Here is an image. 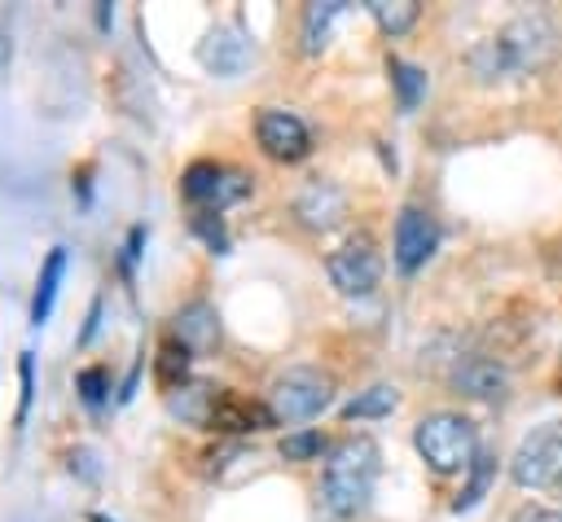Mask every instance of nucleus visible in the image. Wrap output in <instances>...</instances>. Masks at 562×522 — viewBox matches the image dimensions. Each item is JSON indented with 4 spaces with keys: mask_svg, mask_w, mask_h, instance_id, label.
Returning a JSON list of instances; mask_svg holds the SVG:
<instances>
[{
    "mask_svg": "<svg viewBox=\"0 0 562 522\" xmlns=\"http://www.w3.org/2000/svg\"><path fill=\"white\" fill-rule=\"evenodd\" d=\"M378 469H382V452L373 439L364 434H351L342 443L329 447L325 456V474H321V500L334 518H356L369 496H373V483H378Z\"/></svg>",
    "mask_w": 562,
    "mask_h": 522,
    "instance_id": "f257e3e1",
    "label": "nucleus"
},
{
    "mask_svg": "<svg viewBox=\"0 0 562 522\" xmlns=\"http://www.w3.org/2000/svg\"><path fill=\"white\" fill-rule=\"evenodd\" d=\"M413 443H417L422 461H426L435 474L470 469L474 456H479L474 421L461 417V412H430V417H422L417 430H413Z\"/></svg>",
    "mask_w": 562,
    "mask_h": 522,
    "instance_id": "f03ea898",
    "label": "nucleus"
},
{
    "mask_svg": "<svg viewBox=\"0 0 562 522\" xmlns=\"http://www.w3.org/2000/svg\"><path fill=\"white\" fill-rule=\"evenodd\" d=\"M329 399H334V382L321 368H285L268 390V412L277 425H294L325 412Z\"/></svg>",
    "mask_w": 562,
    "mask_h": 522,
    "instance_id": "7ed1b4c3",
    "label": "nucleus"
},
{
    "mask_svg": "<svg viewBox=\"0 0 562 522\" xmlns=\"http://www.w3.org/2000/svg\"><path fill=\"white\" fill-rule=\"evenodd\" d=\"M492 39H496V48H501L509 75H536V70H544V66L553 61V53H558V31H553V22L540 18V13L514 18V22H509L501 35H492Z\"/></svg>",
    "mask_w": 562,
    "mask_h": 522,
    "instance_id": "20e7f679",
    "label": "nucleus"
},
{
    "mask_svg": "<svg viewBox=\"0 0 562 522\" xmlns=\"http://www.w3.org/2000/svg\"><path fill=\"white\" fill-rule=\"evenodd\" d=\"M509 478L518 487L562 483V421H544L518 443V452L509 456Z\"/></svg>",
    "mask_w": 562,
    "mask_h": 522,
    "instance_id": "39448f33",
    "label": "nucleus"
},
{
    "mask_svg": "<svg viewBox=\"0 0 562 522\" xmlns=\"http://www.w3.org/2000/svg\"><path fill=\"white\" fill-rule=\"evenodd\" d=\"M325 272H329V281H334L338 294L364 298V294H373L378 281H382V259H378V250H373L369 237H356V241L338 246V250L325 259Z\"/></svg>",
    "mask_w": 562,
    "mask_h": 522,
    "instance_id": "423d86ee",
    "label": "nucleus"
},
{
    "mask_svg": "<svg viewBox=\"0 0 562 522\" xmlns=\"http://www.w3.org/2000/svg\"><path fill=\"white\" fill-rule=\"evenodd\" d=\"M246 189H250V180H246L241 171L220 167V162H193V167H184V175H180V193H184L193 206H202L206 215H220V211H224L228 202H237Z\"/></svg>",
    "mask_w": 562,
    "mask_h": 522,
    "instance_id": "0eeeda50",
    "label": "nucleus"
},
{
    "mask_svg": "<svg viewBox=\"0 0 562 522\" xmlns=\"http://www.w3.org/2000/svg\"><path fill=\"white\" fill-rule=\"evenodd\" d=\"M255 136H259L263 154L277 158V162H299V158H307V149H312L307 123H303L299 114H290V110H259Z\"/></svg>",
    "mask_w": 562,
    "mask_h": 522,
    "instance_id": "6e6552de",
    "label": "nucleus"
},
{
    "mask_svg": "<svg viewBox=\"0 0 562 522\" xmlns=\"http://www.w3.org/2000/svg\"><path fill=\"white\" fill-rule=\"evenodd\" d=\"M250 57H255V44H250V35H246L237 22L211 26L206 39L198 44V61H202L211 75H220V79L241 75V70L250 66Z\"/></svg>",
    "mask_w": 562,
    "mask_h": 522,
    "instance_id": "1a4fd4ad",
    "label": "nucleus"
},
{
    "mask_svg": "<svg viewBox=\"0 0 562 522\" xmlns=\"http://www.w3.org/2000/svg\"><path fill=\"white\" fill-rule=\"evenodd\" d=\"M439 246V228L422 206H404L395 219V268L400 272H417Z\"/></svg>",
    "mask_w": 562,
    "mask_h": 522,
    "instance_id": "9d476101",
    "label": "nucleus"
},
{
    "mask_svg": "<svg viewBox=\"0 0 562 522\" xmlns=\"http://www.w3.org/2000/svg\"><path fill=\"white\" fill-rule=\"evenodd\" d=\"M294 215H299L303 228L325 232V228H334L347 215V193L334 180H307L299 189V197H294Z\"/></svg>",
    "mask_w": 562,
    "mask_h": 522,
    "instance_id": "9b49d317",
    "label": "nucleus"
},
{
    "mask_svg": "<svg viewBox=\"0 0 562 522\" xmlns=\"http://www.w3.org/2000/svg\"><path fill=\"white\" fill-rule=\"evenodd\" d=\"M206 425L211 430H224V434H250V430H268L277 421H272L268 404H250L237 390H215V404H211Z\"/></svg>",
    "mask_w": 562,
    "mask_h": 522,
    "instance_id": "f8f14e48",
    "label": "nucleus"
},
{
    "mask_svg": "<svg viewBox=\"0 0 562 522\" xmlns=\"http://www.w3.org/2000/svg\"><path fill=\"white\" fill-rule=\"evenodd\" d=\"M452 386H457L461 395H470V399H501L505 386H509V377H505V368L492 364V360H461V364L452 368Z\"/></svg>",
    "mask_w": 562,
    "mask_h": 522,
    "instance_id": "ddd939ff",
    "label": "nucleus"
},
{
    "mask_svg": "<svg viewBox=\"0 0 562 522\" xmlns=\"http://www.w3.org/2000/svg\"><path fill=\"white\" fill-rule=\"evenodd\" d=\"M176 329H180V342L189 351H211L220 342V316L211 303H189L180 316H176Z\"/></svg>",
    "mask_w": 562,
    "mask_h": 522,
    "instance_id": "4468645a",
    "label": "nucleus"
},
{
    "mask_svg": "<svg viewBox=\"0 0 562 522\" xmlns=\"http://www.w3.org/2000/svg\"><path fill=\"white\" fill-rule=\"evenodd\" d=\"M61 272H66V250L53 246L44 268H40V285H35V298H31V325H44L48 311H53V298H57V285H61Z\"/></svg>",
    "mask_w": 562,
    "mask_h": 522,
    "instance_id": "2eb2a0df",
    "label": "nucleus"
},
{
    "mask_svg": "<svg viewBox=\"0 0 562 522\" xmlns=\"http://www.w3.org/2000/svg\"><path fill=\"white\" fill-rule=\"evenodd\" d=\"M386 75L395 83V97H400V110H417V101L426 97V70L404 61V57H391L386 61Z\"/></svg>",
    "mask_w": 562,
    "mask_h": 522,
    "instance_id": "dca6fc26",
    "label": "nucleus"
},
{
    "mask_svg": "<svg viewBox=\"0 0 562 522\" xmlns=\"http://www.w3.org/2000/svg\"><path fill=\"white\" fill-rule=\"evenodd\" d=\"M342 13V0H316L303 13V53H321L329 39V22Z\"/></svg>",
    "mask_w": 562,
    "mask_h": 522,
    "instance_id": "f3484780",
    "label": "nucleus"
},
{
    "mask_svg": "<svg viewBox=\"0 0 562 522\" xmlns=\"http://www.w3.org/2000/svg\"><path fill=\"white\" fill-rule=\"evenodd\" d=\"M395 404H400V390H395L391 382H378V386L360 390V395L342 408V417H347V421H360V417H386V412H395Z\"/></svg>",
    "mask_w": 562,
    "mask_h": 522,
    "instance_id": "a211bd4d",
    "label": "nucleus"
},
{
    "mask_svg": "<svg viewBox=\"0 0 562 522\" xmlns=\"http://www.w3.org/2000/svg\"><path fill=\"white\" fill-rule=\"evenodd\" d=\"M492 469H496V456H492V452H479L474 465H470V478H465L461 496L452 500V513H465V509H474V504L487 496V487H492Z\"/></svg>",
    "mask_w": 562,
    "mask_h": 522,
    "instance_id": "6ab92c4d",
    "label": "nucleus"
},
{
    "mask_svg": "<svg viewBox=\"0 0 562 522\" xmlns=\"http://www.w3.org/2000/svg\"><path fill=\"white\" fill-rule=\"evenodd\" d=\"M369 13L378 18V26H382L386 35H404V31L417 22L422 4H417V0H369Z\"/></svg>",
    "mask_w": 562,
    "mask_h": 522,
    "instance_id": "aec40b11",
    "label": "nucleus"
},
{
    "mask_svg": "<svg viewBox=\"0 0 562 522\" xmlns=\"http://www.w3.org/2000/svg\"><path fill=\"white\" fill-rule=\"evenodd\" d=\"M184 373H189V347L180 338H167L158 347V382L167 390H180L184 386Z\"/></svg>",
    "mask_w": 562,
    "mask_h": 522,
    "instance_id": "412c9836",
    "label": "nucleus"
},
{
    "mask_svg": "<svg viewBox=\"0 0 562 522\" xmlns=\"http://www.w3.org/2000/svg\"><path fill=\"white\" fill-rule=\"evenodd\" d=\"M321 452H325V434H316V430H299V434L281 439V456L285 461H316Z\"/></svg>",
    "mask_w": 562,
    "mask_h": 522,
    "instance_id": "4be33fe9",
    "label": "nucleus"
},
{
    "mask_svg": "<svg viewBox=\"0 0 562 522\" xmlns=\"http://www.w3.org/2000/svg\"><path fill=\"white\" fill-rule=\"evenodd\" d=\"M75 386H79V399H83L88 408H97V404H105V390H110V373H105L101 364H92V368H83V373L75 377Z\"/></svg>",
    "mask_w": 562,
    "mask_h": 522,
    "instance_id": "5701e85b",
    "label": "nucleus"
},
{
    "mask_svg": "<svg viewBox=\"0 0 562 522\" xmlns=\"http://www.w3.org/2000/svg\"><path fill=\"white\" fill-rule=\"evenodd\" d=\"M193 228L211 241V250H215V254H224V246H228V241H224V228H220V219H215V215H206V211H202V215L193 219Z\"/></svg>",
    "mask_w": 562,
    "mask_h": 522,
    "instance_id": "b1692460",
    "label": "nucleus"
},
{
    "mask_svg": "<svg viewBox=\"0 0 562 522\" xmlns=\"http://www.w3.org/2000/svg\"><path fill=\"white\" fill-rule=\"evenodd\" d=\"M509 522H562V513L558 509H544V504H522Z\"/></svg>",
    "mask_w": 562,
    "mask_h": 522,
    "instance_id": "393cba45",
    "label": "nucleus"
},
{
    "mask_svg": "<svg viewBox=\"0 0 562 522\" xmlns=\"http://www.w3.org/2000/svg\"><path fill=\"white\" fill-rule=\"evenodd\" d=\"M18 373H22V412L18 417H26V408H31V355L18 360Z\"/></svg>",
    "mask_w": 562,
    "mask_h": 522,
    "instance_id": "a878e982",
    "label": "nucleus"
},
{
    "mask_svg": "<svg viewBox=\"0 0 562 522\" xmlns=\"http://www.w3.org/2000/svg\"><path fill=\"white\" fill-rule=\"evenodd\" d=\"M88 522H110V518H105V513H92V518H88Z\"/></svg>",
    "mask_w": 562,
    "mask_h": 522,
    "instance_id": "bb28decb",
    "label": "nucleus"
}]
</instances>
